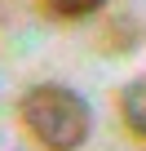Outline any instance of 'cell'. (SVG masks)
<instances>
[{
	"label": "cell",
	"instance_id": "6da1fadb",
	"mask_svg": "<svg viewBox=\"0 0 146 151\" xmlns=\"http://www.w3.org/2000/svg\"><path fill=\"white\" fill-rule=\"evenodd\" d=\"M22 120L36 133V142L49 147V151H75V147H84V138L93 129L89 102L71 85H36V89H27Z\"/></svg>",
	"mask_w": 146,
	"mask_h": 151
},
{
	"label": "cell",
	"instance_id": "7a4b0ae2",
	"mask_svg": "<svg viewBox=\"0 0 146 151\" xmlns=\"http://www.w3.org/2000/svg\"><path fill=\"white\" fill-rule=\"evenodd\" d=\"M120 116L133 133L146 138V76H137V80H128L120 89Z\"/></svg>",
	"mask_w": 146,
	"mask_h": 151
},
{
	"label": "cell",
	"instance_id": "3957f363",
	"mask_svg": "<svg viewBox=\"0 0 146 151\" xmlns=\"http://www.w3.org/2000/svg\"><path fill=\"white\" fill-rule=\"evenodd\" d=\"M106 5V0H44V9L53 14V18H89V14H98Z\"/></svg>",
	"mask_w": 146,
	"mask_h": 151
}]
</instances>
